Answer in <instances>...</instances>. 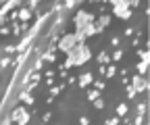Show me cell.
I'll list each match as a JSON object with an SVG mask.
<instances>
[{"label": "cell", "mask_w": 150, "mask_h": 125, "mask_svg": "<svg viewBox=\"0 0 150 125\" xmlns=\"http://www.w3.org/2000/svg\"><path fill=\"white\" fill-rule=\"evenodd\" d=\"M67 56L73 61V67H81V65H86V63L92 59V52H90V48H88L86 44H77Z\"/></svg>", "instance_id": "cell-1"}, {"label": "cell", "mask_w": 150, "mask_h": 125, "mask_svg": "<svg viewBox=\"0 0 150 125\" xmlns=\"http://www.w3.org/2000/svg\"><path fill=\"white\" fill-rule=\"evenodd\" d=\"M110 6H112V15L123 21H127L131 17V8L127 4V0H110Z\"/></svg>", "instance_id": "cell-2"}, {"label": "cell", "mask_w": 150, "mask_h": 125, "mask_svg": "<svg viewBox=\"0 0 150 125\" xmlns=\"http://www.w3.org/2000/svg\"><path fill=\"white\" fill-rule=\"evenodd\" d=\"M8 117H11V121H15L17 125H29V121H31V115H29V111H27V106H17V109H15Z\"/></svg>", "instance_id": "cell-3"}, {"label": "cell", "mask_w": 150, "mask_h": 125, "mask_svg": "<svg viewBox=\"0 0 150 125\" xmlns=\"http://www.w3.org/2000/svg\"><path fill=\"white\" fill-rule=\"evenodd\" d=\"M77 46V40H75V33H65L63 38L59 40V44H56V48H59L61 52H65V54H69V52Z\"/></svg>", "instance_id": "cell-4"}, {"label": "cell", "mask_w": 150, "mask_h": 125, "mask_svg": "<svg viewBox=\"0 0 150 125\" xmlns=\"http://www.w3.org/2000/svg\"><path fill=\"white\" fill-rule=\"evenodd\" d=\"M96 19H94V15L92 13H88V11H77V15H75V19H73V23H75V31H81L88 23H94Z\"/></svg>", "instance_id": "cell-5"}, {"label": "cell", "mask_w": 150, "mask_h": 125, "mask_svg": "<svg viewBox=\"0 0 150 125\" xmlns=\"http://www.w3.org/2000/svg\"><path fill=\"white\" fill-rule=\"evenodd\" d=\"M134 90L140 94V92H148V79L146 77H142V75H134L131 77V83H129Z\"/></svg>", "instance_id": "cell-6"}, {"label": "cell", "mask_w": 150, "mask_h": 125, "mask_svg": "<svg viewBox=\"0 0 150 125\" xmlns=\"http://www.w3.org/2000/svg\"><path fill=\"white\" fill-rule=\"evenodd\" d=\"M92 81H94V73H90V71H86V73H81V75L77 77V85H79V88H88Z\"/></svg>", "instance_id": "cell-7"}, {"label": "cell", "mask_w": 150, "mask_h": 125, "mask_svg": "<svg viewBox=\"0 0 150 125\" xmlns=\"http://www.w3.org/2000/svg\"><path fill=\"white\" fill-rule=\"evenodd\" d=\"M17 17H19V23H29V19H31V11L29 8H19L17 11Z\"/></svg>", "instance_id": "cell-8"}, {"label": "cell", "mask_w": 150, "mask_h": 125, "mask_svg": "<svg viewBox=\"0 0 150 125\" xmlns=\"http://www.w3.org/2000/svg\"><path fill=\"white\" fill-rule=\"evenodd\" d=\"M19 100H21L23 102V106H33V94H27L25 90H21V92H19Z\"/></svg>", "instance_id": "cell-9"}, {"label": "cell", "mask_w": 150, "mask_h": 125, "mask_svg": "<svg viewBox=\"0 0 150 125\" xmlns=\"http://www.w3.org/2000/svg\"><path fill=\"white\" fill-rule=\"evenodd\" d=\"M106 25H110V15H102L100 19L96 21V29H98V33H102Z\"/></svg>", "instance_id": "cell-10"}, {"label": "cell", "mask_w": 150, "mask_h": 125, "mask_svg": "<svg viewBox=\"0 0 150 125\" xmlns=\"http://www.w3.org/2000/svg\"><path fill=\"white\" fill-rule=\"evenodd\" d=\"M40 59H42L44 63H54V61H56V54H54L52 50H46V52H42V54H40Z\"/></svg>", "instance_id": "cell-11"}, {"label": "cell", "mask_w": 150, "mask_h": 125, "mask_svg": "<svg viewBox=\"0 0 150 125\" xmlns=\"http://www.w3.org/2000/svg\"><path fill=\"white\" fill-rule=\"evenodd\" d=\"M127 113H129L127 102H121V104L117 106V117H119V119H123V117H127Z\"/></svg>", "instance_id": "cell-12"}, {"label": "cell", "mask_w": 150, "mask_h": 125, "mask_svg": "<svg viewBox=\"0 0 150 125\" xmlns=\"http://www.w3.org/2000/svg\"><path fill=\"white\" fill-rule=\"evenodd\" d=\"M96 61H98L100 65H104V67H106V65H110V54H108L106 50H102L100 54H98V59H96Z\"/></svg>", "instance_id": "cell-13"}, {"label": "cell", "mask_w": 150, "mask_h": 125, "mask_svg": "<svg viewBox=\"0 0 150 125\" xmlns=\"http://www.w3.org/2000/svg\"><path fill=\"white\" fill-rule=\"evenodd\" d=\"M117 75V65H106V71H104V77L106 79H112Z\"/></svg>", "instance_id": "cell-14"}, {"label": "cell", "mask_w": 150, "mask_h": 125, "mask_svg": "<svg viewBox=\"0 0 150 125\" xmlns=\"http://www.w3.org/2000/svg\"><path fill=\"white\" fill-rule=\"evenodd\" d=\"M123 54H125V50H123V48H117V50L110 54V63H119V61L123 59Z\"/></svg>", "instance_id": "cell-15"}, {"label": "cell", "mask_w": 150, "mask_h": 125, "mask_svg": "<svg viewBox=\"0 0 150 125\" xmlns=\"http://www.w3.org/2000/svg\"><path fill=\"white\" fill-rule=\"evenodd\" d=\"M65 90V83H61V85H50V96L54 98V96H61V92Z\"/></svg>", "instance_id": "cell-16"}, {"label": "cell", "mask_w": 150, "mask_h": 125, "mask_svg": "<svg viewBox=\"0 0 150 125\" xmlns=\"http://www.w3.org/2000/svg\"><path fill=\"white\" fill-rule=\"evenodd\" d=\"M13 63H15V61H13L11 56H0V69H4V67H8V65L13 67Z\"/></svg>", "instance_id": "cell-17"}, {"label": "cell", "mask_w": 150, "mask_h": 125, "mask_svg": "<svg viewBox=\"0 0 150 125\" xmlns=\"http://www.w3.org/2000/svg\"><path fill=\"white\" fill-rule=\"evenodd\" d=\"M146 73H148V63H142V61H140V63H138V75L144 77Z\"/></svg>", "instance_id": "cell-18"}, {"label": "cell", "mask_w": 150, "mask_h": 125, "mask_svg": "<svg viewBox=\"0 0 150 125\" xmlns=\"http://www.w3.org/2000/svg\"><path fill=\"white\" fill-rule=\"evenodd\" d=\"M138 56L142 59V63H150V52L148 50H138Z\"/></svg>", "instance_id": "cell-19"}, {"label": "cell", "mask_w": 150, "mask_h": 125, "mask_svg": "<svg viewBox=\"0 0 150 125\" xmlns=\"http://www.w3.org/2000/svg\"><path fill=\"white\" fill-rule=\"evenodd\" d=\"M96 98H100V92H98V90H94V88H92V90H88V100H90V102H94Z\"/></svg>", "instance_id": "cell-20"}, {"label": "cell", "mask_w": 150, "mask_h": 125, "mask_svg": "<svg viewBox=\"0 0 150 125\" xmlns=\"http://www.w3.org/2000/svg\"><path fill=\"white\" fill-rule=\"evenodd\" d=\"M136 111H138V115H146V111H148V104L146 102H138V106H136Z\"/></svg>", "instance_id": "cell-21"}, {"label": "cell", "mask_w": 150, "mask_h": 125, "mask_svg": "<svg viewBox=\"0 0 150 125\" xmlns=\"http://www.w3.org/2000/svg\"><path fill=\"white\" fill-rule=\"evenodd\" d=\"M125 88H127V92H125V94H127V100H134V98L138 96V92H136V90H134V88H131L129 83H127Z\"/></svg>", "instance_id": "cell-22"}, {"label": "cell", "mask_w": 150, "mask_h": 125, "mask_svg": "<svg viewBox=\"0 0 150 125\" xmlns=\"http://www.w3.org/2000/svg\"><path fill=\"white\" fill-rule=\"evenodd\" d=\"M73 6H79L77 0H67V2H63V11H69V8H73Z\"/></svg>", "instance_id": "cell-23"}, {"label": "cell", "mask_w": 150, "mask_h": 125, "mask_svg": "<svg viewBox=\"0 0 150 125\" xmlns=\"http://www.w3.org/2000/svg\"><path fill=\"white\" fill-rule=\"evenodd\" d=\"M94 109H96V111H102V109H104V100H102V98H96V100H94Z\"/></svg>", "instance_id": "cell-24"}, {"label": "cell", "mask_w": 150, "mask_h": 125, "mask_svg": "<svg viewBox=\"0 0 150 125\" xmlns=\"http://www.w3.org/2000/svg\"><path fill=\"white\" fill-rule=\"evenodd\" d=\"M119 123H121V119H119V117H110V119H106V121H104V125H119Z\"/></svg>", "instance_id": "cell-25"}, {"label": "cell", "mask_w": 150, "mask_h": 125, "mask_svg": "<svg viewBox=\"0 0 150 125\" xmlns=\"http://www.w3.org/2000/svg\"><path fill=\"white\" fill-rule=\"evenodd\" d=\"M119 44H121V38H119V35H112V38H110V46L119 48Z\"/></svg>", "instance_id": "cell-26"}, {"label": "cell", "mask_w": 150, "mask_h": 125, "mask_svg": "<svg viewBox=\"0 0 150 125\" xmlns=\"http://www.w3.org/2000/svg\"><path fill=\"white\" fill-rule=\"evenodd\" d=\"M94 88H96L98 92H102V90H104V81H102V79H94Z\"/></svg>", "instance_id": "cell-27"}, {"label": "cell", "mask_w": 150, "mask_h": 125, "mask_svg": "<svg viewBox=\"0 0 150 125\" xmlns=\"http://www.w3.org/2000/svg\"><path fill=\"white\" fill-rule=\"evenodd\" d=\"M38 4H40L38 0H31V2H27V6H25V8H29V11L33 13V11H38Z\"/></svg>", "instance_id": "cell-28"}, {"label": "cell", "mask_w": 150, "mask_h": 125, "mask_svg": "<svg viewBox=\"0 0 150 125\" xmlns=\"http://www.w3.org/2000/svg\"><path fill=\"white\" fill-rule=\"evenodd\" d=\"M50 117H52V113H50V111H46V113L42 115V123H48V121H50Z\"/></svg>", "instance_id": "cell-29"}, {"label": "cell", "mask_w": 150, "mask_h": 125, "mask_svg": "<svg viewBox=\"0 0 150 125\" xmlns=\"http://www.w3.org/2000/svg\"><path fill=\"white\" fill-rule=\"evenodd\" d=\"M144 123V117L142 115H136V121H134V125H142Z\"/></svg>", "instance_id": "cell-30"}, {"label": "cell", "mask_w": 150, "mask_h": 125, "mask_svg": "<svg viewBox=\"0 0 150 125\" xmlns=\"http://www.w3.org/2000/svg\"><path fill=\"white\" fill-rule=\"evenodd\" d=\"M11 33V27H0V35H8Z\"/></svg>", "instance_id": "cell-31"}, {"label": "cell", "mask_w": 150, "mask_h": 125, "mask_svg": "<svg viewBox=\"0 0 150 125\" xmlns=\"http://www.w3.org/2000/svg\"><path fill=\"white\" fill-rule=\"evenodd\" d=\"M79 125H90V119L88 117H79Z\"/></svg>", "instance_id": "cell-32"}, {"label": "cell", "mask_w": 150, "mask_h": 125, "mask_svg": "<svg viewBox=\"0 0 150 125\" xmlns=\"http://www.w3.org/2000/svg\"><path fill=\"white\" fill-rule=\"evenodd\" d=\"M65 77H69V73H67V69H61V79H65Z\"/></svg>", "instance_id": "cell-33"}, {"label": "cell", "mask_w": 150, "mask_h": 125, "mask_svg": "<svg viewBox=\"0 0 150 125\" xmlns=\"http://www.w3.org/2000/svg\"><path fill=\"white\" fill-rule=\"evenodd\" d=\"M104 71H106V67H104V65H100V67H98V73H100V75H104Z\"/></svg>", "instance_id": "cell-34"}, {"label": "cell", "mask_w": 150, "mask_h": 125, "mask_svg": "<svg viewBox=\"0 0 150 125\" xmlns=\"http://www.w3.org/2000/svg\"><path fill=\"white\" fill-rule=\"evenodd\" d=\"M42 125H44V123H42Z\"/></svg>", "instance_id": "cell-35"}]
</instances>
